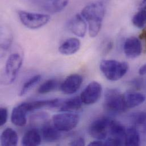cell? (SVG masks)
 <instances>
[{"label":"cell","mask_w":146,"mask_h":146,"mask_svg":"<svg viewBox=\"0 0 146 146\" xmlns=\"http://www.w3.org/2000/svg\"><path fill=\"white\" fill-rule=\"evenodd\" d=\"M126 130V129L121 123L112 120L109 128V134H110V137L122 141L125 145Z\"/></svg>","instance_id":"cell-19"},{"label":"cell","mask_w":146,"mask_h":146,"mask_svg":"<svg viewBox=\"0 0 146 146\" xmlns=\"http://www.w3.org/2000/svg\"><path fill=\"white\" fill-rule=\"evenodd\" d=\"M141 137L138 130L134 127H130L126 130L125 145L129 146H139Z\"/></svg>","instance_id":"cell-20"},{"label":"cell","mask_w":146,"mask_h":146,"mask_svg":"<svg viewBox=\"0 0 146 146\" xmlns=\"http://www.w3.org/2000/svg\"><path fill=\"white\" fill-rule=\"evenodd\" d=\"M102 88L101 85L97 81L90 82L82 92L80 98L83 104L92 105L101 97Z\"/></svg>","instance_id":"cell-8"},{"label":"cell","mask_w":146,"mask_h":146,"mask_svg":"<svg viewBox=\"0 0 146 146\" xmlns=\"http://www.w3.org/2000/svg\"><path fill=\"white\" fill-rule=\"evenodd\" d=\"M123 50L127 58L130 59L137 58L142 53V43L138 38L131 36L126 40L123 45Z\"/></svg>","instance_id":"cell-10"},{"label":"cell","mask_w":146,"mask_h":146,"mask_svg":"<svg viewBox=\"0 0 146 146\" xmlns=\"http://www.w3.org/2000/svg\"><path fill=\"white\" fill-rule=\"evenodd\" d=\"M88 146H104V142H103V141H102V140H98V139H97V141H93L92 142H90L88 145Z\"/></svg>","instance_id":"cell-30"},{"label":"cell","mask_w":146,"mask_h":146,"mask_svg":"<svg viewBox=\"0 0 146 146\" xmlns=\"http://www.w3.org/2000/svg\"><path fill=\"white\" fill-rule=\"evenodd\" d=\"M0 139L1 146H17L18 145V137L14 130L8 127L3 131Z\"/></svg>","instance_id":"cell-17"},{"label":"cell","mask_w":146,"mask_h":146,"mask_svg":"<svg viewBox=\"0 0 146 146\" xmlns=\"http://www.w3.org/2000/svg\"><path fill=\"white\" fill-rule=\"evenodd\" d=\"M18 16L21 23L30 29H38L48 23L51 18L48 14L20 10Z\"/></svg>","instance_id":"cell-4"},{"label":"cell","mask_w":146,"mask_h":146,"mask_svg":"<svg viewBox=\"0 0 146 146\" xmlns=\"http://www.w3.org/2000/svg\"><path fill=\"white\" fill-rule=\"evenodd\" d=\"M105 13L104 3L96 1L86 5L81 11V15L88 23L89 34L90 37L96 36L101 28Z\"/></svg>","instance_id":"cell-1"},{"label":"cell","mask_w":146,"mask_h":146,"mask_svg":"<svg viewBox=\"0 0 146 146\" xmlns=\"http://www.w3.org/2000/svg\"><path fill=\"white\" fill-rule=\"evenodd\" d=\"M70 0H53L51 4V11L54 13L60 12L68 5Z\"/></svg>","instance_id":"cell-25"},{"label":"cell","mask_w":146,"mask_h":146,"mask_svg":"<svg viewBox=\"0 0 146 146\" xmlns=\"http://www.w3.org/2000/svg\"><path fill=\"white\" fill-rule=\"evenodd\" d=\"M82 102L81 98L75 97L69 98L62 102L59 107L60 111L63 112H74L80 110L82 105Z\"/></svg>","instance_id":"cell-18"},{"label":"cell","mask_w":146,"mask_h":146,"mask_svg":"<svg viewBox=\"0 0 146 146\" xmlns=\"http://www.w3.org/2000/svg\"><path fill=\"white\" fill-rule=\"evenodd\" d=\"M58 129L54 125L46 122L43 124L41 129V135L43 140L47 142H55L60 139L61 134Z\"/></svg>","instance_id":"cell-13"},{"label":"cell","mask_w":146,"mask_h":146,"mask_svg":"<svg viewBox=\"0 0 146 146\" xmlns=\"http://www.w3.org/2000/svg\"><path fill=\"white\" fill-rule=\"evenodd\" d=\"M29 112L26 102H23L16 106L12 110L11 122L17 126L23 127L25 126L27 123V114Z\"/></svg>","instance_id":"cell-11"},{"label":"cell","mask_w":146,"mask_h":146,"mask_svg":"<svg viewBox=\"0 0 146 146\" xmlns=\"http://www.w3.org/2000/svg\"><path fill=\"white\" fill-rule=\"evenodd\" d=\"M78 115L72 112H64L55 114L52 117L54 126L61 132H68L74 129L78 123Z\"/></svg>","instance_id":"cell-5"},{"label":"cell","mask_w":146,"mask_h":146,"mask_svg":"<svg viewBox=\"0 0 146 146\" xmlns=\"http://www.w3.org/2000/svg\"><path fill=\"white\" fill-rule=\"evenodd\" d=\"M69 145L70 146H83L85 145V140L82 137H79L78 138H76L74 139L71 142V143H69Z\"/></svg>","instance_id":"cell-29"},{"label":"cell","mask_w":146,"mask_h":146,"mask_svg":"<svg viewBox=\"0 0 146 146\" xmlns=\"http://www.w3.org/2000/svg\"><path fill=\"white\" fill-rule=\"evenodd\" d=\"M12 34L10 30L6 28L1 29V48L6 50L10 47L12 42Z\"/></svg>","instance_id":"cell-23"},{"label":"cell","mask_w":146,"mask_h":146,"mask_svg":"<svg viewBox=\"0 0 146 146\" xmlns=\"http://www.w3.org/2000/svg\"><path fill=\"white\" fill-rule=\"evenodd\" d=\"M81 43L76 38H71L64 40L59 46V52L65 55H71L76 53L80 49Z\"/></svg>","instance_id":"cell-15"},{"label":"cell","mask_w":146,"mask_h":146,"mask_svg":"<svg viewBox=\"0 0 146 146\" xmlns=\"http://www.w3.org/2000/svg\"><path fill=\"white\" fill-rule=\"evenodd\" d=\"M133 23L138 28H143L146 23V10L141 9L136 13L132 19Z\"/></svg>","instance_id":"cell-24"},{"label":"cell","mask_w":146,"mask_h":146,"mask_svg":"<svg viewBox=\"0 0 146 146\" xmlns=\"http://www.w3.org/2000/svg\"><path fill=\"white\" fill-rule=\"evenodd\" d=\"M41 78L42 77L40 74H36L25 82L20 90L19 93V96H23L27 94L40 81Z\"/></svg>","instance_id":"cell-21"},{"label":"cell","mask_w":146,"mask_h":146,"mask_svg":"<svg viewBox=\"0 0 146 146\" xmlns=\"http://www.w3.org/2000/svg\"><path fill=\"white\" fill-rule=\"evenodd\" d=\"M139 73L141 75H144L146 74V64L140 68Z\"/></svg>","instance_id":"cell-31"},{"label":"cell","mask_w":146,"mask_h":146,"mask_svg":"<svg viewBox=\"0 0 146 146\" xmlns=\"http://www.w3.org/2000/svg\"><path fill=\"white\" fill-rule=\"evenodd\" d=\"M8 118V111L7 108L1 107L0 109V126H3Z\"/></svg>","instance_id":"cell-27"},{"label":"cell","mask_w":146,"mask_h":146,"mask_svg":"<svg viewBox=\"0 0 146 146\" xmlns=\"http://www.w3.org/2000/svg\"><path fill=\"white\" fill-rule=\"evenodd\" d=\"M82 77L78 74H72L68 76L60 85L63 93L66 94H72L81 87L82 83Z\"/></svg>","instance_id":"cell-9"},{"label":"cell","mask_w":146,"mask_h":146,"mask_svg":"<svg viewBox=\"0 0 146 146\" xmlns=\"http://www.w3.org/2000/svg\"><path fill=\"white\" fill-rule=\"evenodd\" d=\"M112 120L108 117H101L94 120L89 129L90 135L98 140H104L109 133V128Z\"/></svg>","instance_id":"cell-7"},{"label":"cell","mask_w":146,"mask_h":146,"mask_svg":"<svg viewBox=\"0 0 146 146\" xmlns=\"http://www.w3.org/2000/svg\"><path fill=\"white\" fill-rule=\"evenodd\" d=\"M22 62V57L18 53L12 54L9 56L5 68V81L7 84H10L15 81L21 68Z\"/></svg>","instance_id":"cell-6"},{"label":"cell","mask_w":146,"mask_h":146,"mask_svg":"<svg viewBox=\"0 0 146 146\" xmlns=\"http://www.w3.org/2000/svg\"><path fill=\"white\" fill-rule=\"evenodd\" d=\"M42 141L41 134L39 131L33 128L27 131L22 139V145L25 146H36L40 145Z\"/></svg>","instance_id":"cell-16"},{"label":"cell","mask_w":146,"mask_h":146,"mask_svg":"<svg viewBox=\"0 0 146 146\" xmlns=\"http://www.w3.org/2000/svg\"><path fill=\"white\" fill-rule=\"evenodd\" d=\"M140 7L141 8V9L146 10V0H143L140 5Z\"/></svg>","instance_id":"cell-32"},{"label":"cell","mask_w":146,"mask_h":146,"mask_svg":"<svg viewBox=\"0 0 146 146\" xmlns=\"http://www.w3.org/2000/svg\"><path fill=\"white\" fill-rule=\"evenodd\" d=\"M86 21L81 14H76L68 23V28L74 35L78 37H84L86 33L87 25Z\"/></svg>","instance_id":"cell-12"},{"label":"cell","mask_w":146,"mask_h":146,"mask_svg":"<svg viewBox=\"0 0 146 146\" xmlns=\"http://www.w3.org/2000/svg\"><path fill=\"white\" fill-rule=\"evenodd\" d=\"M124 101L127 108H134L142 105L146 101V96L141 93L128 92L123 94Z\"/></svg>","instance_id":"cell-14"},{"label":"cell","mask_w":146,"mask_h":146,"mask_svg":"<svg viewBox=\"0 0 146 146\" xmlns=\"http://www.w3.org/2000/svg\"><path fill=\"white\" fill-rule=\"evenodd\" d=\"M100 70L108 80L115 81L122 78L126 74L129 65L125 62L104 60L101 62Z\"/></svg>","instance_id":"cell-2"},{"label":"cell","mask_w":146,"mask_h":146,"mask_svg":"<svg viewBox=\"0 0 146 146\" xmlns=\"http://www.w3.org/2000/svg\"><path fill=\"white\" fill-rule=\"evenodd\" d=\"M59 86V81L56 79H49L43 82L38 88V93L46 94L56 89Z\"/></svg>","instance_id":"cell-22"},{"label":"cell","mask_w":146,"mask_h":146,"mask_svg":"<svg viewBox=\"0 0 146 146\" xmlns=\"http://www.w3.org/2000/svg\"><path fill=\"white\" fill-rule=\"evenodd\" d=\"M104 106L106 110L113 113H121L127 109L123 95L115 89H109L106 90Z\"/></svg>","instance_id":"cell-3"},{"label":"cell","mask_w":146,"mask_h":146,"mask_svg":"<svg viewBox=\"0 0 146 146\" xmlns=\"http://www.w3.org/2000/svg\"><path fill=\"white\" fill-rule=\"evenodd\" d=\"M124 143L118 139L109 137L104 142V146H122Z\"/></svg>","instance_id":"cell-28"},{"label":"cell","mask_w":146,"mask_h":146,"mask_svg":"<svg viewBox=\"0 0 146 146\" xmlns=\"http://www.w3.org/2000/svg\"><path fill=\"white\" fill-rule=\"evenodd\" d=\"M134 124L138 126L146 125V113L141 112L133 114L131 117Z\"/></svg>","instance_id":"cell-26"}]
</instances>
